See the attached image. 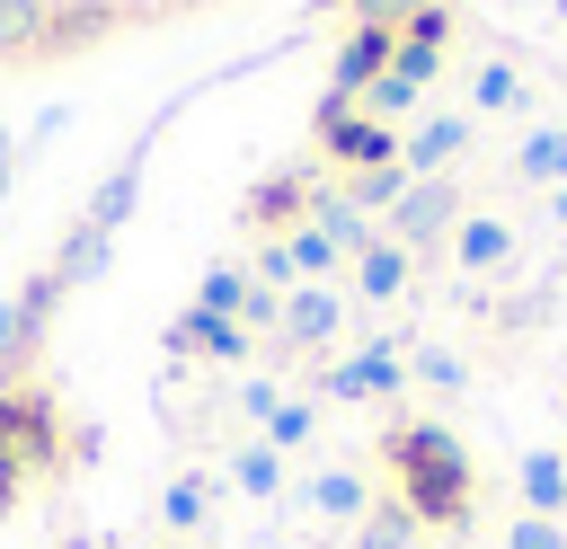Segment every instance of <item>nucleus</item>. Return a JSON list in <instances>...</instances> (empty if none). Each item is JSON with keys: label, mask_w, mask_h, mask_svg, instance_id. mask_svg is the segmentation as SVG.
<instances>
[{"label": "nucleus", "mask_w": 567, "mask_h": 549, "mask_svg": "<svg viewBox=\"0 0 567 549\" xmlns=\"http://www.w3.org/2000/svg\"><path fill=\"white\" fill-rule=\"evenodd\" d=\"M381 460L399 469V505H408L416 522H434V531H461V522H470V452H461L452 425L399 416V425L381 434Z\"/></svg>", "instance_id": "1"}, {"label": "nucleus", "mask_w": 567, "mask_h": 549, "mask_svg": "<svg viewBox=\"0 0 567 549\" xmlns=\"http://www.w3.org/2000/svg\"><path fill=\"white\" fill-rule=\"evenodd\" d=\"M62 407H53V390L44 381H27V372H0V522H9V505L27 496V478H53L62 469Z\"/></svg>", "instance_id": "2"}, {"label": "nucleus", "mask_w": 567, "mask_h": 549, "mask_svg": "<svg viewBox=\"0 0 567 549\" xmlns=\"http://www.w3.org/2000/svg\"><path fill=\"white\" fill-rule=\"evenodd\" d=\"M310 142H319V168H337V177L399 159V133H390V124H372V115H363V97H346V89H328V97L310 106Z\"/></svg>", "instance_id": "3"}, {"label": "nucleus", "mask_w": 567, "mask_h": 549, "mask_svg": "<svg viewBox=\"0 0 567 549\" xmlns=\"http://www.w3.org/2000/svg\"><path fill=\"white\" fill-rule=\"evenodd\" d=\"M461 213H470V204H461V177H408V195L381 213V221H390L381 239H399L408 257H434V248L461 230Z\"/></svg>", "instance_id": "4"}, {"label": "nucleus", "mask_w": 567, "mask_h": 549, "mask_svg": "<svg viewBox=\"0 0 567 549\" xmlns=\"http://www.w3.org/2000/svg\"><path fill=\"white\" fill-rule=\"evenodd\" d=\"M319 186H328V177H319L310 159H301V168H266V177L239 195V230H257V239H284V230H301Z\"/></svg>", "instance_id": "5"}, {"label": "nucleus", "mask_w": 567, "mask_h": 549, "mask_svg": "<svg viewBox=\"0 0 567 549\" xmlns=\"http://www.w3.org/2000/svg\"><path fill=\"white\" fill-rule=\"evenodd\" d=\"M337 328H346V283H292L266 345L275 354H319V345H337Z\"/></svg>", "instance_id": "6"}, {"label": "nucleus", "mask_w": 567, "mask_h": 549, "mask_svg": "<svg viewBox=\"0 0 567 549\" xmlns=\"http://www.w3.org/2000/svg\"><path fill=\"white\" fill-rule=\"evenodd\" d=\"M53 301H62V274H53V266L27 274V283L0 301V372H27V363H35V345H44V328H53Z\"/></svg>", "instance_id": "7"}, {"label": "nucleus", "mask_w": 567, "mask_h": 549, "mask_svg": "<svg viewBox=\"0 0 567 549\" xmlns=\"http://www.w3.org/2000/svg\"><path fill=\"white\" fill-rule=\"evenodd\" d=\"M319 390H328V398H399V390H408V354H399L390 336H363L346 363L319 372Z\"/></svg>", "instance_id": "8"}, {"label": "nucleus", "mask_w": 567, "mask_h": 549, "mask_svg": "<svg viewBox=\"0 0 567 549\" xmlns=\"http://www.w3.org/2000/svg\"><path fill=\"white\" fill-rule=\"evenodd\" d=\"M142 168H151V124H142V133L124 142V159H115V168H106V177L89 186V204H80V221L115 239V230L133 221V204H142Z\"/></svg>", "instance_id": "9"}, {"label": "nucleus", "mask_w": 567, "mask_h": 549, "mask_svg": "<svg viewBox=\"0 0 567 549\" xmlns=\"http://www.w3.org/2000/svg\"><path fill=\"white\" fill-rule=\"evenodd\" d=\"M390 53H399V27H381V18H354V27L337 35V53H328V89L363 97V89L390 71Z\"/></svg>", "instance_id": "10"}, {"label": "nucleus", "mask_w": 567, "mask_h": 549, "mask_svg": "<svg viewBox=\"0 0 567 549\" xmlns=\"http://www.w3.org/2000/svg\"><path fill=\"white\" fill-rule=\"evenodd\" d=\"M461 151H470V115H461V106H425L416 133L399 142V168H408V177H452Z\"/></svg>", "instance_id": "11"}, {"label": "nucleus", "mask_w": 567, "mask_h": 549, "mask_svg": "<svg viewBox=\"0 0 567 549\" xmlns=\"http://www.w3.org/2000/svg\"><path fill=\"white\" fill-rule=\"evenodd\" d=\"M168 354H186V363H248V354H257V336H248L239 319L177 310V328H168Z\"/></svg>", "instance_id": "12"}, {"label": "nucleus", "mask_w": 567, "mask_h": 549, "mask_svg": "<svg viewBox=\"0 0 567 549\" xmlns=\"http://www.w3.org/2000/svg\"><path fill=\"white\" fill-rule=\"evenodd\" d=\"M310 230H328V248H337V257H363V248L381 239V230H372V213H354V195H346V186H319V195H310Z\"/></svg>", "instance_id": "13"}, {"label": "nucleus", "mask_w": 567, "mask_h": 549, "mask_svg": "<svg viewBox=\"0 0 567 549\" xmlns=\"http://www.w3.org/2000/svg\"><path fill=\"white\" fill-rule=\"evenodd\" d=\"M416 283V257L399 248V239H372L363 257H354V301H399Z\"/></svg>", "instance_id": "14"}, {"label": "nucleus", "mask_w": 567, "mask_h": 549, "mask_svg": "<svg viewBox=\"0 0 567 549\" xmlns=\"http://www.w3.org/2000/svg\"><path fill=\"white\" fill-rule=\"evenodd\" d=\"M44 18H53V0H0V62L9 71L44 62Z\"/></svg>", "instance_id": "15"}, {"label": "nucleus", "mask_w": 567, "mask_h": 549, "mask_svg": "<svg viewBox=\"0 0 567 549\" xmlns=\"http://www.w3.org/2000/svg\"><path fill=\"white\" fill-rule=\"evenodd\" d=\"M106 257H115V239H106V230H89V221L71 213V230H62V248H53V274H62V292L97 283V274H106Z\"/></svg>", "instance_id": "16"}, {"label": "nucleus", "mask_w": 567, "mask_h": 549, "mask_svg": "<svg viewBox=\"0 0 567 549\" xmlns=\"http://www.w3.org/2000/svg\"><path fill=\"white\" fill-rule=\"evenodd\" d=\"M452 257H461L470 274H496V266L514 257V221H496V213H461V230H452Z\"/></svg>", "instance_id": "17"}, {"label": "nucleus", "mask_w": 567, "mask_h": 549, "mask_svg": "<svg viewBox=\"0 0 567 549\" xmlns=\"http://www.w3.org/2000/svg\"><path fill=\"white\" fill-rule=\"evenodd\" d=\"M301 496H310V514H328V522H363V514H372V478H363V469H319Z\"/></svg>", "instance_id": "18"}, {"label": "nucleus", "mask_w": 567, "mask_h": 549, "mask_svg": "<svg viewBox=\"0 0 567 549\" xmlns=\"http://www.w3.org/2000/svg\"><path fill=\"white\" fill-rule=\"evenodd\" d=\"M523 514H549V522H567V452H523Z\"/></svg>", "instance_id": "19"}, {"label": "nucleus", "mask_w": 567, "mask_h": 549, "mask_svg": "<svg viewBox=\"0 0 567 549\" xmlns=\"http://www.w3.org/2000/svg\"><path fill=\"white\" fill-rule=\"evenodd\" d=\"M470 106H478V115H523V106H532V80H523L514 62H496V53H487V62H478V80H470Z\"/></svg>", "instance_id": "20"}, {"label": "nucleus", "mask_w": 567, "mask_h": 549, "mask_svg": "<svg viewBox=\"0 0 567 549\" xmlns=\"http://www.w3.org/2000/svg\"><path fill=\"white\" fill-rule=\"evenodd\" d=\"M248 301H257V274H248V266H204L195 310H213V319H248Z\"/></svg>", "instance_id": "21"}, {"label": "nucleus", "mask_w": 567, "mask_h": 549, "mask_svg": "<svg viewBox=\"0 0 567 549\" xmlns=\"http://www.w3.org/2000/svg\"><path fill=\"white\" fill-rule=\"evenodd\" d=\"M416 531H425V522H416L399 496H372V514L354 522V549H416Z\"/></svg>", "instance_id": "22"}, {"label": "nucleus", "mask_w": 567, "mask_h": 549, "mask_svg": "<svg viewBox=\"0 0 567 549\" xmlns=\"http://www.w3.org/2000/svg\"><path fill=\"white\" fill-rule=\"evenodd\" d=\"M558 177H567V124H540L514 151V186H558Z\"/></svg>", "instance_id": "23"}, {"label": "nucleus", "mask_w": 567, "mask_h": 549, "mask_svg": "<svg viewBox=\"0 0 567 549\" xmlns=\"http://www.w3.org/2000/svg\"><path fill=\"white\" fill-rule=\"evenodd\" d=\"M337 186L354 195V213H372V221H381V213L408 195V168H399V159H381V168H354V177H337Z\"/></svg>", "instance_id": "24"}, {"label": "nucleus", "mask_w": 567, "mask_h": 549, "mask_svg": "<svg viewBox=\"0 0 567 549\" xmlns=\"http://www.w3.org/2000/svg\"><path fill=\"white\" fill-rule=\"evenodd\" d=\"M452 27H461V0H434V9H408V18H399V44L443 53V44H452Z\"/></svg>", "instance_id": "25"}, {"label": "nucleus", "mask_w": 567, "mask_h": 549, "mask_svg": "<svg viewBox=\"0 0 567 549\" xmlns=\"http://www.w3.org/2000/svg\"><path fill=\"white\" fill-rule=\"evenodd\" d=\"M363 115H372V124H399V115H425V89H408L399 71H381V80L363 89Z\"/></svg>", "instance_id": "26"}, {"label": "nucleus", "mask_w": 567, "mask_h": 549, "mask_svg": "<svg viewBox=\"0 0 567 549\" xmlns=\"http://www.w3.org/2000/svg\"><path fill=\"white\" fill-rule=\"evenodd\" d=\"M310 434H319V407H310V398H284V407L266 416V434H257V443H275V452H301Z\"/></svg>", "instance_id": "27"}, {"label": "nucleus", "mask_w": 567, "mask_h": 549, "mask_svg": "<svg viewBox=\"0 0 567 549\" xmlns=\"http://www.w3.org/2000/svg\"><path fill=\"white\" fill-rule=\"evenodd\" d=\"M230 478H239L248 496H275V487H284V452H275V443H248V452H230Z\"/></svg>", "instance_id": "28"}, {"label": "nucleus", "mask_w": 567, "mask_h": 549, "mask_svg": "<svg viewBox=\"0 0 567 549\" xmlns=\"http://www.w3.org/2000/svg\"><path fill=\"white\" fill-rule=\"evenodd\" d=\"M159 514H168V522H177V531H195V522H204V514H213V478H204V469H186V478H177V487H168V496H159Z\"/></svg>", "instance_id": "29"}, {"label": "nucleus", "mask_w": 567, "mask_h": 549, "mask_svg": "<svg viewBox=\"0 0 567 549\" xmlns=\"http://www.w3.org/2000/svg\"><path fill=\"white\" fill-rule=\"evenodd\" d=\"M505 549H567V522H549V514H514V522H505Z\"/></svg>", "instance_id": "30"}, {"label": "nucleus", "mask_w": 567, "mask_h": 549, "mask_svg": "<svg viewBox=\"0 0 567 549\" xmlns=\"http://www.w3.org/2000/svg\"><path fill=\"white\" fill-rule=\"evenodd\" d=\"M425 390H461V354H443V345H416V363H408Z\"/></svg>", "instance_id": "31"}, {"label": "nucleus", "mask_w": 567, "mask_h": 549, "mask_svg": "<svg viewBox=\"0 0 567 549\" xmlns=\"http://www.w3.org/2000/svg\"><path fill=\"white\" fill-rule=\"evenodd\" d=\"M239 407H248V416H257V425H266V416H275V407H284V390H275V381H248V390H239Z\"/></svg>", "instance_id": "32"}, {"label": "nucleus", "mask_w": 567, "mask_h": 549, "mask_svg": "<svg viewBox=\"0 0 567 549\" xmlns=\"http://www.w3.org/2000/svg\"><path fill=\"white\" fill-rule=\"evenodd\" d=\"M408 9H434V0H354V18H381V27H399Z\"/></svg>", "instance_id": "33"}, {"label": "nucleus", "mask_w": 567, "mask_h": 549, "mask_svg": "<svg viewBox=\"0 0 567 549\" xmlns=\"http://www.w3.org/2000/svg\"><path fill=\"white\" fill-rule=\"evenodd\" d=\"M9 186H18V142L0 133V204H9Z\"/></svg>", "instance_id": "34"}, {"label": "nucleus", "mask_w": 567, "mask_h": 549, "mask_svg": "<svg viewBox=\"0 0 567 549\" xmlns=\"http://www.w3.org/2000/svg\"><path fill=\"white\" fill-rule=\"evenodd\" d=\"M266 549H301V540H266Z\"/></svg>", "instance_id": "35"}, {"label": "nucleus", "mask_w": 567, "mask_h": 549, "mask_svg": "<svg viewBox=\"0 0 567 549\" xmlns=\"http://www.w3.org/2000/svg\"><path fill=\"white\" fill-rule=\"evenodd\" d=\"M549 9H567V0H549Z\"/></svg>", "instance_id": "36"}]
</instances>
